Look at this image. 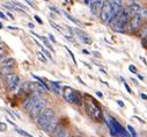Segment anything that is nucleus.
<instances>
[{
    "mask_svg": "<svg viewBox=\"0 0 147 137\" xmlns=\"http://www.w3.org/2000/svg\"><path fill=\"white\" fill-rule=\"evenodd\" d=\"M82 105L85 107V112L90 120L96 123H101V122L105 121L104 115H103V110L101 105L99 104L94 97H92L90 94H83L82 97Z\"/></svg>",
    "mask_w": 147,
    "mask_h": 137,
    "instance_id": "f257e3e1",
    "label": "nucleus"
},
{
    "mask_svg": "<svg viewBox=\"0 0 147 137\" xmlns=\"http://www.w3.org/2000/svg\"><path fill=\"white\" fill-rule=\"evenodd\" d=\"M36 123L45 132H52V130L55 129V127L58 123L55 110L52 108H44L43 112L36 119Z\"/></svg>",
    "mask_w": 147,
    "mask_h": 137,
    "instance_id": "f03ea898",
    "label": "nucleus"
},
{
    "mask_svg": "<svg viewBox=\"0 0 147 137\" xmlns=\"http://www.w3.org/2000/svg\"><path fill=\"white\" fill-rule=\"evenodd\" d=\"M129 19H130V14L127 12V8L123 7V9L109 22L110 28L114 31H116V33H124L125 26H126Z\"/></svg>",
    "mask_w": 147,
    "mask_h": 137,
    "instance_id": "7ed1b4c3",
    "label": "nucleus"
},
{
    "mask_svg": "<svg viewBox=\"0 0 147 137\" xmlns=\"http://www.w3.org/2000/svg\"><path fill=\"white\" fill-rule=\"evenodd\" d=\"M62 94L64 99L67 102L72 105H77V106H81L82 105V97L83 94L80 91H77L71 86H64L63 87Z\"/></svg>",
    "mask_w": 147,
    "mask_h": 137,
    "instance_id": "20e7f679",
    "label": "nucleus"
},
{
    "mask_svg": "<svg viewBox=\"0 0 147 137\" xmlns=\"http://www.w3.org/2000/svg\"><path fill=\"white\" fill-rule=\"evenodd\" d=\"M105 122H107L108 127H109L110 135H111L112 137H131L130 134L127 132V130L112 116L108 117V121H105Z\"/></svg>",
    "mask_w": 147,
    "mask_h": 137,
    "instance_id": "39448f33",
    "label": "nucleus"
},
{
    "mask_svg": "<svg viewBox=\"0 0 147 137\" xmlns=\"http://www.w3.org/2000/svg\"><path fill=\"white\" fill-rule=\"evenodd\" d=\"M142 21H144V19L141 18L140 14H136V15L130 16L129 21H127L126 26H125L124 33L137 34V31L142 27Z\"/></svg>",
    "mask_w": 147,
    "mask_h": 137,
    "instance_id": "423d86ee",
    "label": "nucleus"
},
{
    "mask_svg": "<svg viewBox=\"0 0 147 137\" xmlns=\"http://www.w3.org/2000/svg\"><path fill=\"white\" fill-rule=\"evenodd\" d=\"M44 108H46V99L43 98L40 94L38 98L36 99V101L34 102V105H32V106L30 107V109L28 110V114H29V116L31 117L32 120H36L38 115L43 112Z\"/></svg>",
    "mask_w": 147,
    "mask_h": 137,
    "instance_id": "0eeeda50",
    "label": "nucleus"
},
{
    "mask_svg": "<svg viewBox=\"0 0 147 137\" xmlns=\"http://www.w3.org/2000/svg\"><path fill=\"white\" fill-rule=\"evenodd\" d=\"M99 16H100L101 21L103 23H105V25H108L110 22V19H111V4H110L109 0H104L103 1V5Z\"/></svg>",
    "mask_w": 147,
    "mask_h": 137,
    "instance_id": "6e6552de",
    "label": "nucleus"
},
{
    "mask_svg": "<svg viewBox=\"0 0 147 137\" xmlns=\"http://www.w3.org/2000/svg\"><path fill=\"white\" fill-rule=\"evenodd\" d=\"M5 84H6V89L9 92H13L18 88V86L20 85V78H19L18 74L9 73L6 76Z\"/></svg>",
    "mask_w": 147,
    "mask_h": 137,
    "instance_id": "1a4fd4ad",
    "label": "nucleus"
},
{
    "mask_svg": "<svg viewBox=\"0 0 147 137\" xmlns=\"http://www.w3.org/2000/svg\"><path fill=\"white\" fill-rule=\"evenodd\" d=\"M68 29H70V31L72 34H75L77 35V37L79 38L81 42H83V43H86V44H92V38H90V36L88 35L86 31H83V30H81V29H79V28H70V27H67Z\"/></svg>",
    "mask_w": 147,
    "mask_h": 137,
    "instance_id": "9d476101",
    "label": "nucleus"
},
{
    "mask_svg": "<svg viewBox=\"0 0 147 137\" xmlns=\"http://www.w3.org/2000/svg\"><path fill=\"white\" fill-rule=\"evenodd\" d=\"M103 1H104V0H90V3L88 4V5H89V7H90V13H92L93 15H95V16L100 15Z\"/></svg>",
    "mask_w": 147,
    "mask_h": 137,
    "instance_id": "9b49d317",
    "label": "nucleus"
},
{
    "mask_svg": "<svg viewBox=\"0 0 147 137\" xmlns=\"http://www.w3.org/2000/svg\"><path fill=\"white\" fill-rule=\"evenodd\" d=\"M51 134H52L53 137H68L67 129L62 123H57V125L55 127V129L52 130Z\"/></svg>",
    "mask_w": 147,
    "mask_h": 137,
    "instance_id": "f8f14e48",
    "label": "nucleus"
},
{
    "mask_svg": "<svg viewBox=\"0 0 147 137\" xmlns=\"http://www.w3.org/2000/svg\"><path fill=\"white\" fill-rule=\"evenodd\" d=\"M140 9H141V6H140L139 4H137L136 1L129 4V7H127V12H129L130 16L136 15V14H139Z\"/></svg>",
    "mask_w": 147,
    "mask_h": 137,
    "instance_id": "ddd939ff",
    "label": "nucleus"
},
{
    "mask_svg": "<svg viewBox=\"0 0 147 137\" xmlns=\"http://www.w3.org/2000/svg\"><path fill=\"white\" fill-rule=\"evenodd\" d=\"M1 66H6V67H14L15 65V59L12 58V57H6V58H4V61L1 62V64H0Z\"/></svg>",
    "mask_w": 147,
    "mask_h": 137,
    "instance_id": "4468645a",
    "label": "nucleus"
},
{
    "mask_svg": "<svg viewBox=\"0 0 147 137\" xmlns=\"http://www.w3.org/2000/svg\"><path fill=\"white\" fill-rule=\"evenodd\" d=\"M139 30H142V33H141V45L144 47L145 49H147V27L140 28Z\"/></svg>",
    "mask_w": 147,
    "mask_h": 137,
    "instance_id": "2eb2a0df",
    "label": "nucleus"
},
{
    "mask_svg": "<svg viewBox=\"0 0 147 137\" xmlns=\"http://www.w3.org/2000/svg\"><path fill=\"white\" fill-rule=\"evenodd\" d=\"M31 34H32V35H35V36H36V37H37V38H40V40L42 41L43 43H44L45 45L47 47V49H49V50L53 51V48H52V47H51V43H50V42H49V40H47L46 37H44V36H40V35H37V34H36V33H34V31H32Z\"/></svg>",
    "mask_w": 147,
    "mask_h": 137,
    "instance_id": "dca6fc26",
    "label": "nucleus"
},
{
    "mask_svg": "<svg viewBox=\"0 0 147 137\" xmlns=\"http://www.w3.org/2000/svg\"><path fill=\"white\" fill-rule=\"evenodd\" d=\"M35 42H36V43H37V45H38V47H40V48H41V49H42V52H43V53H44V56H45V57H46V58H49V59H52V56H51V53H50V51L47 50V49H45V48H44V47H43V45H42V44H40V43H38V41H35Z\"/></svg>",
    "mask_w": 147,
    "mask_h": 137,
    "instance_id": "f3484780",
    "label": "nucleus"
},
{
    "mask_svg": "<svg viewBox=\"0 0 147 137\" xmlns=\"http://www.w3.org/2000/svg\"><path fill=\"white\" fill-rule=\"evenodd\" d=\"M63 13H64V15L66 16V18H67L70 21H72L73 23H75V25H78V26H81V22H80L79 20H77V19H75L74 16H72L71 14H68L67 12H63Z\"/></svg>",
    "mask_w": 147,
    "mask_h": 137,
    "instance_id": "a211bd4d",
    "label": "nucleus"
},
{
    "mask_svg": "<svg viewBox=\"0 0 147 137\" xmlns=\"http://www.w3.org/2000/svg\"><path fill=\"white\" fill-rule=\"evenodd\" d=\"M13 72V67H6V66H1V70H0V73L3 76H7V74L12 73Z\"/></svg>",
    "mask_w": 147,
    "mask_h": 137,
    "instance_id": "6ab92c4d",
    "label": "nucleus"
},
{
    "mask_svg": "<svg viewBox=\"0 0 147 137\" xmlns=\"http://www.w3.org/2000/svg\"><path fill=\"white\" fill-rule=\"evenodd\" d=\"M15 131L19 132V134H20L21 136H24V137H34L31 134H29V132L24 131V130H22L21 128H19V127H15Z\"/></svg>",
    "mask_w": 147,
    "mask_h": 137,
    "instance_id": "aec40b11",
    "label": "nucleus"
},
{
    "mask_svg": "<svg viewBox=\"0 0 147 137\" xmlns=\"http://www.w3.org/2000/svg\"><path fill=\"white\" fill-rule=\"evenodd\" d=\"M127 130H129V132H130V135H131V137H138L137 132H136L134 128H133L132 125H127Z\"/></svg>",
    "mask_w": 147,
    "mask_h": 137,
    "instance_id": "412c9836",
    "label": "nucleus"
},
{
    "mask_svg": "<svg viewBox=\"0 0 147 137\" xmlns=\"http://www.w3.org/2000/svg\"><path fill=\"white\" fill-rule=\"evenodd\" d=\"M37 58L40 59V61L42 62V63H45V62L47 61L46 57L44 56V53H43V52H37Z\"/></svg>",
    "mask_w": 147,
    "mask_h": 137,
    "instance_id": "4be33fe9",
    "label": "nucleus"
},
{
    "mask_svg": "<svg viewBox=\"0 0 147 137\" xmlns=\"http://www.w3.org/2000/svg\"><path fill=\"white\" fill-rule=\"evenodd\" d=\"M65 49H66V51H67L68 53H70V56H71V58H72V61H73V63H74V65H77V59H75V56H74V53H73L72 51H71L70 49L67 48V47H65Z\"/></svg>",
    "mask_w": 147,
    "mask_h": 137,
    "instance_id": "5701e85b",
    "label": "nucleus"
},
{
    "mask_svg": "<svg viewBox=\"0 0 147 137\" xmlns=\"http://www.w3.org/2000/svg\"><path fill=\"white\" fill-rule=\"evenodd\" d=\"M6 130H8L7 124L4 123V122H0V132H4V131H6Z\"/></svg>",
    "mask_w": 147,
    "mask_h": 137,
    "instance_id": "b1692460",
    "label": "nucleus"
},
{
    "mask_svg": "<svg viewBox=\"0 0 147 137\" xmlns=\"http://www.w3.org/2000/svg\"><path fill=\"white\" fill-rule=\"evenodd\" d=\"M50 25L52 26V27L56 29V30H58V31H60V33H63V29L60 28V27L57 25V23H55V22H53V21H50Z\"/></svg>",
    "mask_w": 147,
    "mask_h": 137,
    "instance_id": "393cba45",
    "label": "nucleus"
},
{
    "mask_svg": "<svg viewBox=\"0 0 147 137\" xmlns=\"http://www.w3.org/2000/svg\"><path fill=\"white\" fill-rule=\"evenodd\" d=\"M129 70L131 72H132L133 74H136V73H138V71H137V67H136L133 64H131V65H129Z\"/></svg>",
    "mask_w": 147,
    "mask_h": 137,
    "instance_id": "a878e982",
    "label": "nucleus"
},
{
    "mask_svg": "<svg viewBox=\"0 0 147 137\" xmlns=\"http://www.w3.org/2000/svg\"><path fill=\"white\" fill-rule=\"evenodd\" d=\"M123 79V78H122ZM123 84H124V86H125V88H126V91H127V93H130V94H132V89L130 88V86L129 85H127V83L126 81L124 80V79H123Z\"/></svg>",
    "mask_w": 147,
    "mask_h": 137,
    "instance_id": "bb28decb",
    "label": "nucleus"
},
{
    "mask_svg": "<svg viewBox=\"0 0 147 137\" xmlns=\"http://www.w3.org/2000/svg\"><path fill=\"white\" fill-rule=\"evenodd\" d=\"M34 19H35V20L37 21V22L40 23V25H43V21H42V19H41L38 15H35V16H34Z\"/></svg>",
    "mask_w": 147,
    "mask_h": 137,
    "instance_id": "cd10ccee",
    "label": "nucleus"
},
{
    "mask_svg": "<svg viewBox=\"0 0 147 137\" xmlns=\"http://www.w3.org/2000/svg\"><path fill=\"white\" fill-rule=\"evenodd\" d=\"M49 37H50V41H51V42H52V43H57V41H56L55 36H53L52 34H49Z\"/></svg>",
    "mask_w": 147,
    "mask_h": 137,
    "instance_id": "c85d7f7f",
    "label": "nucleus"
},
{
    "mask_svg": "<svg viewBox=\"0 0 147 137\" xmlns=\"http://www.w3.org/2000/svg\"><path fill=\"white\" fill-rule=\"evenodd\" d=\"M26 3H27L28 5H30V6H31L32 8H36V5H35V4H34V3H31V0H26Z\"/></svg>",
    "mask_w": 147,
    "mask_h": 137,
    "instance_id": "c756f323",
    "label": "nucleus"
},
{
    "mask_svg": "<svg viewBox=\"0 0 147 137\" xmlns=\"http://www.w3.org/2000/svg\"><path fill=\"white\" fill-rule=\"evenodd\" d=\"M65 38H66V40H68L70 42H72V43H75V40L72 37V36H65Z\"/></svg>",
    "mask_w": 147,
    "mask_h": 137,
    "instance_id": "7c9ffc66",
    "label": "nucleus"
},
{
    "mask_svg": "<svg viewBox=\"0 0 147 137\" xmlns=\"http://www.w3.org/2000/svg\"><path fill=\"white\" fill-rule=\"evenodd\" d=\"M6 16H8L10 20H14V16H13V14H12L10 12H7V13H6Z\"/></svg>",
    "mask_w": 147,
    "mask_h": 137,
    "instance_id": "2f4dec72",
    "label": "nucleus"
},
{
    "mask_svg": "<svg viewBox=\"0 0 147 137\" xmlns=\"http://www.w3.org/2000/svg\"><path fill=\"white\" fill-rule=\"evenodd\" d=\"M117 104H118V106L123 107V108H124V107H125V104L122 101V100H117Z\"/></svg>",
    "mask_w": 147,
    "mask_h": 137,
    "instance_id": "473e14b6",
    "label": "nucleus"
},
{
    "mask_svg": "<svg viewBox=\"0 0 147 137\" xmlns=\"http://www.w3.org/2000/svg\"><path fill=\"white\" fill-rule=\"evenodd\" d=\"M7 28L10 29V30H19L18 27H12V26H7Z\"/></svg>",
    "mask_w": 147,
    "mask_h": 137,
    "instance_id": "72a5a7b5",
    "label": "nucleus"
},
{
    "mask_svg": "<svg viewBox=\"0 0 147 137\" xmlns=\"http://www.w3.org/2000/svg\"><path fill=\"white\" fill-rule=\"evenodd\" d=\"M0 18H1V19H4V20H7V16H6L3 12H0Z\"/></svg>",
    "mask_w": 147,
    "mask_h": 137,
    "instance_id": "f704fd0d",
    "label": "nucleus"
},
{
    "mask_svg": "<svg viewBox=\"0 0 147 137\" xmlns=\"http://www.w3.org/2000/svg\"><path fill=\"white\" fill-rule=\"evenodd\" d=\"M50 9H51V10H53V12H56V13H58V14H59V10H58V9H57V8H56V7H53V6H51V7H50Z\"/></svg>",
    "mask_w": 147,
    "mask_h": 137,
    "instance_id": "c9c22d12",
    "label": "nucleus"
},
{
    "mask_svg": "<svg viewBox=\"0 0 147 137\" xmlns=\"http://www.w3.org/2000/svg\"><path fill=\"white\" fill-rule=\"evenodd\" d=\"M140 98H141V99H144V100H147V95H146V94H144V93L140 94Z\"/></svg>",
    "mask_w": 147,
    "mask_h": 137,
    "instance_id": "e433bc0d",
    "label": "nucleus"
},
{
    "mask_svg": "<svg viewBox=\"0 0 147 137\" xmlns=\"http://www.w3.org/2000/svg\"><path fill=\"white\" fill-rule=\"evenodd\" d=\"M96 95H97V97H100V98H102V97H103V94L101 93L100 91H97V92H96Z\"/></svg>",
    "mask_w": 147,
    "mask_h": 137,
    "instance_id": "4c0bfd02",
    "label": "nucleus"
},
{
    "mask_svg": "<svg viewBox=\"0 0 147 137\" xmlns=\"http://www.w3.org/2000/svg\"><path fill=\"white\" fill-rule=\"evenodd\" d=\"M134 119H137L138 121H140V122H141V123H145V121H144V120H142V119H140V117H138V116H134Z\"/></svg>",
    "mask_w": 147,
    "mask_h": 137,
    "instance_id": "58836bf2",
    "label": "nucleus"
},
{
    "mask_svg": "<svg viewBox=\"0 0 147 137\" xmlns=\"http://www.w3.org/2000/svg\"><path fill=\"white\" fill-rule=\"evenodd\" d=\"M140 61H142V63H144L145 65H147V62H146V59H145L144 57H140Z\"/></svg>",
    "mask_w": 147,
    "mask_h": 137,
    "instance_id": "ea45409f",
    "label": "nucleus"
},
{
    "mask_svg": "<svg viewBox=\"0 0 147 137\" xmlns=\"http://www.w3.org/2000/svg\"><path fill=\"white\" fill-rule=\"evenodd\" d=\"M28 27H29V28H31V29H34V28H35V26H34V25H32V23H28Z\"/></svg>",
    "mask_w": 147,
    "mask_h": 137,
    "instance_id": "a19ab883",
    "label": "nucleus"
},
{
    "mask_svg": "<svg viewBox=\"0 0 147 137\" xmlns=\"http://www.w3.org/2000/svg\"><path fill=\"white\" fill-rule=\"evenodd\" d=\"M136 74H137V77H138V78H139V79H140V80H141V81L144 80V77H142L141 74H138V73H136Z\"/></svg>",
    "mask_w": 147,
    "mask_h": 137,
    "instance_id": "79ce46f5",
    "label": "nucleus"
},
{
    "mask_svg": "<svg viewBox=\"0 0 147 137\" xmlns=\"http://www.w3.org/2000/svg\"><path fill=\"white\" fill-rule=\"evenodd\" d=\"M82 52H83V53H86V55H90V52H89V51H88V50H86V49H83V50H82Z\"/></svg>",
    "mask_w": 147,
    "mask_h": 137,
    "instance_id": "37998d69",
    "label": "nucleus"
},
{
    "mask_svg": "<svg viewBox=\"0 0 147 137\" xmlns=\"http://www.w3.org/2000/svg\"><path fill=\"white\" fill-rule=\"evenodd\" d=\"M78 80H79V81H80V83H81V84H82V85H86V84H85V81H82V80H81V78H79V77H78Z\"/></svg>",
    "mask_w": 147,
    "mask_h": 137,
    "instance_id": "c03bdc74",
    "label": "nucleus"
},
{
    "mask_svg": "<svg viewBox=\"0 0 147 137\" xmlns=\"http://www.w3.org/2000/svg\"><path fill=\"white\" fill-rule=\"evenodd\" d=\"M93 53H94V55H95V56H96V57H101V55H100V53H99V52H95V51H94V52H93Z\"/></svg>",
    "mask_w": 147,
    "mask_h": 137,
    "instance_id": "a18cd8bd",
    "label": "nucleus"
},
{
    "mask_svg": "<svg viewBox=\"0 0 147 137\" xmlns=\"http://www.w3.org/2000/svg\"><path fill=\"white\" fill-rule=\"evenodd\" d=\"M83 3H85V4H86V5H88V4H89V3H90V0H83Z\"/></svg>",
    "mask_w": 147,
    "mask_h": 137,
    "instance_id": "49530a36",
    "label": "nucleus"
},
{
    "mask_svg": "<svg viewBox=\"0 0 147 137\" xmlns=\"http://www.w3.org/2000/svg\"><path fill=\"white\" fill-rule=\"evenodd\" d=\"M3 28H4V26H3V23L0 22V29H3Z\"/></svg>",
    "mask_w": 147,
    "mask_h": 137,
    "instance_id": "de8ad7c7",
    "label": "nucleus"
},
{
    "mask_svg": "<svg viewBox=\"0 0 147 137\" xmlns=\"http://www.w3.org/2000/svg\"><path fill=\"white\" fill-rule=\"evenodd\" d=\"M64 1H65V3H67V1H68V0H64Z\"/></svg>",
    "mask_w": 147,
    "mask_h": 137,
    "instance_id": "09e8293b",
    "label": "nucleus"
},
{
    "mask_svg": "<svg viewBox=\"0 0 147 137\" xmlns=\"http://www.w3.org/2000/svg\"><path fill=\"white\" fill-rule=\"evenodd\" d=\"M72 137H79V136H72Z\"/></svg>",
    "mask_w": 147,
    "mask_h": 137,
    "instance_id": "8fccbe9b",
    "label": "nucleus"
},
{
    "mask_svg": "<svg viewBox=\"0 0 147 137\" xmlns=\"http://www.w3.org/2000/svg\"><path fill=\"white\" fill-rule=\"evenodd\" d=\"M44 1H49V0H44Z\"/></svg>",
    "mask_w": 147,
    "mask_h": 137,
    "instance_id": "3c124183",
    "label": "nucleus"
},
{
    "mask_svg": "<svg viewBox=\"0 0 147 137\" xmlns=\"http://www.w3.org/2000/svg\"><path fill=\"white\" fill-rule=\"evenodd\" d=\"M77 1H80V0H77Z\"/></svg>",
    "mask_w": 147,
    "mask_h": 137,
    "instance_id": "603ef678",
    "label": "nucleus"
}]
</instances>
